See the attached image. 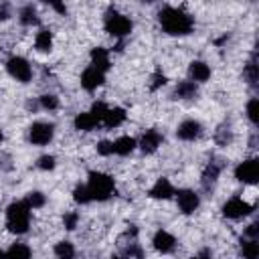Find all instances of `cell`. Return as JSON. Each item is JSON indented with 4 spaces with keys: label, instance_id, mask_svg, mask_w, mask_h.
Segmentation results:
<instances>
[{
    "label": "cell",
    "instance_id": "obj_11",
    "mask_svg": "<svg viewBox=\"0 0 259 259\" xmlns=\"http://www.w3.org/2000/svg\"><path fill=\"white\" fill-rule=\"evenodd\" d=\"M200 134H202V125H200L196 119H184V121L178 125V130H176V136H178L180 140H184V142H192V140H196Z\"/></svg>",
    "mask_w": 259,
    "mask_h": 259
},
{
    "label": "cell",
    "instance_id": "obj_32",
    "mask_svg": "<svg viewBox=\"0 0 259 259\" xmlns=\"http://www.w3.org/2000/svg\"><path fill=\"white\" fill-rule=\"evenodd\" d=\"M123 257H127V259H144V251L136 241H132L130 245L123 247Z\"/></svg>",
    "mask_w": 259,
    "mask_h": 259
},
{
    "label": "cell",
    "instance_id": "obj_27",
    "mask_svg": "<svg viewBox=\"0 0 259 259\" xmlns=\"http://www.w3.org/2000/svg\"><path fill=\"white\" fill-rule=\"evenodd\" d=\"M243 75H245V79H247V83H249V85H257V79H259V75H257V61H255V53L251 55L249 63L245 65V71H243Z\"/></svg>",
    "mask_w": 259,
    "mask_h": 259
},
{
    "label": "cell",
    "instance_id": "obj_12",
    "mask_svg": "<svg viewBox=\"0 0 259 259\" xmlns=\"http://www.w3.org/2000/svg\"><path fill=\"white\" fill-rule=\"evenodd\" d=\"M162 134L158 132V130H148L144 136H142V140H140V148H142V152L144 154H154L160 146H162Z\"/></svg>",
    "mask_w": 259,
    "mask_h": 259
},
{
    "label": "cell",
    "instance_id": "obj_36",
    "mask_svg": "<svg viewBox=\"0 0 259 259\" xmlns=\"http://www.w3.org/2000/svg\"><path fill=\"white\" fill-rule=\"evenodd\" d=\"M36 166L40 168V170H53L55 168V156H40L38 158V162H36Z\"/></svg>",
    "mask_w": 259,
    "mask_h": 259
},
{
    "label": "cell",
    "instance_id": "obj_19",
    "mask_svg": "<svg viewBox=\"0 0 259 259\" xmlns=\"http://www.w3.org/2000/svg\"><path fill=\"white\" fill-rule=\"evenodd\" d=\"M123 121H125V111H123L121 107H107V111H105L101 123H105L107 127H117V125H121Z\"/></svg>",
    "mask_w": 259,
    "mask_h": 259
},
{
    "label": "cell",
    "instance_id": "obj_14",
    "mask_svg": "<svg viewBox=\"0 0 259 259\" xmlns=\"http://www.w3.org/2000/svg\"><path fill=\"white\" fill-rule=\"evenodd\" d=\"M154 249L156 251H160V253H172L174 249H176V239L168 233V231H158L156 235H154Z\"/></svg>",
    "mask_w": 259,
    "mask_h": 259
},
{
    "label": "cell",
    "instance_id": "obj_16",
    "mask_svg": "<svg viewBox=\"0 0 259 259\" xmlns=\"http://www.w3.org/2000/svg\"><path fill=\"white\" fill-rule=\"evenodd\" d=\"M188 75L194 83H202L210 77V67L204 61H192L190 67H188Z\"/></svg>",
    "mask_w": 259,
    "mask_h": 259
},
{
    "label": "cell",
    "instance_id": "obj_25",
    "mask_svg": "<svg viewBox=\"0 0 259 259\" xmlns=\"http://www.w3.org/2000/svg\"><path fill=\"white\" fill-rule=\"evenodd\" d=\"M55 255H57V259H75V247H73V243L59 241L55 245Z\"/></svg>",
    "mask_w": 259,
    "mask_h": 259
},
{
    "label": "cell",
    "instance_id": "obj_5",
    "mask_svg": "<svg viewBox=\"0 0 259 259\" xmlns=\"http://www.w3.org/2000/svg\"><path fill=\"white\" fill-rule=\"evenodd\" d=\"M6 69H8V73H10L16 81H20V83L30 81V77H32V69H30L28 61H26L24 57H18V55H14V57H10V59L6 61Z\"/></svg>",
    "mask_w": 259,
    "mask_h": 259
},
{
    "label": "cell",
    "instance_id": "obj_10",
    "mask_svg": "<svg viewBox=\"0 0 259 259\" xmlns=\"http://www.w3.org/2000/svg\"><path fill=\"white\" fill-rule=\"evenodd\" d=\"M103 81H105V73H101V71L95 69V67L85 69L83 75H81V87H83L85 91H95L97 87L103 85Z\"/></svg>",
    "mask_w": 259,
    "mask_h": 259
},
{
    "label": "cell",
    "instance_id": "obj_28",
    "mask_svg": "<svg viewBox=\"0 0 259 259\" xmlns=\"http://www.w3.org/2000/svg\"><path fill=\"white\" fill-rule=\"evenodd\" d=\"M30 208H40L45 202H47V198H45V194L42 192H38V190H32V192H28L26 194V200H24Z\"/></svg>",
    "mask_w": 259,
    "mask_h": 259
},
{
    "label": "cell",
    "instance_id": "obj_3",
    "mask_svg": "<svg viewBox=\"0 0 259 259\" xmlns=\"http://www.w3.org/2000/svg\"><path fill=\"white\" fill-rule=\"evenodd\" d=\"M85 186L91 194V200H107L115 192L113 178L109 174H103V172H89V180Z\"/></svg>",
    "mask_w": 259,
    "mask_h": 259
},
{
    "label": "cell",
    "instance_id": "obj_39",
    "mask_svg": "<svg viewBox=\"0 0 259 259\" xmlns=\"http://www.w3.org/2000/svg\"><path fill=\"white\" fill-rule=\"evenodd\" d=\"M257 233H259V225H257V223H251V225L245 229V235H247L249 239H257Z\"/></svg>",
    "mask_w": 259,
    "mask_h": 259
},
{
    "label": "cell",
    "instance_id": "obj_44",
    "mask_svg": "<svg viewBox=\"0 0 259 259\" xmlns=\"http://www.w3.org/2000/svg\"><path fill=\"white\" fill-rule=\"evenodd\" d=\"M2 140H4V136H2V132H0V142H2Z\"/></svg>",
    "mask_w": 259,
    "mask_h": 259
},
{
    "label": "cell",
    "instance_id": "obj_31",
    "mask_svg": "<svg viewBox=\"0 0 259 259\" xmlns=\"http://www.w3.org/2000/svg\"><path fill=\"white\" fill-rule=\"evenodd\" d=\"M73 198H75V202H79V204H87V202H91V194H89V190H87L85 184L75 186V190H73Z\"/></svg>",
    "mask_w": 259,
    "mask_h": 259
},
{
    "label": "cell",
    "instance_id": "obj_2",
    "mask_svg": "<svg viewBox=\"0 0 259 259\" xmlns=\"http://www.w3.org/2000/svg\"><path fill=\"white\" fill-rule=\"evenodd\" d=\"M6 227L10 233L22 235L30 227V206L24 200H16L6 208Z\"/></svg>",
    "mask_w": 259,
    "mask_h": 259
},
{
    "label": "cell",
    "instance_id": "obj_9",
    "mask_svg": "<svg viewBox=\"0 0 259 259\" xmlns=\"http://www.w3.org/2000/svg\"><path fill=\"white\" fill-rule=\"evenodd\" d=\"M174 194H176V202H178V208H180L184 214H192V212L198 208V202H200V198H198V194H196L194 190L182 188V190H178V192H174Z\"/></svg>",
    "mask_w": 259,
    "mask_h": 259
},
{
    "label": "cell",
    "instance_id": "obj_17",
    "mask_svg": "<svg viewBox=\"0 0 259 259\" xmlns=\"http://www.w3.org/2000/svg\"><path fill=\"white\" fill-rule=\"evenodd\" d=\"M174 194V186L168 178H158L156 184L150 188V196L152 198H170Z\"/></svg>",
    "mask_w": 259,
    "mask_h": 259
},
{
    "label": "cell",
    "instance_id": "obj_24",
    "mask_svg": "<svg viewBox=\"0 0 259 259\" xmlns=\"http://www.w3.org/2000/svg\"><path fill=\"white\" fill-rule=\"evenodd\" d=\"M18 16H20V22H22L24 26H34V24H38V12H36V8H34L32 4L22 6L20 12H18Z\"/></svg>",
    "mask_w": 259,
    "mask_h": 259
},
{
    "label": "cell",
    "instance_id": "obj_35",
    "mask_svg": "<svg viewBox=\"0 0 259 259\" xmlns=\"http://www.w3.org/2000/svg\"><path fill=\"white\" fill-rule=\"evenodd\" d=\"M97 154H101V156H111V154H113V142L101 140V142L97 144Z\"/></svg>",
    "mask_w": 259,
    "mask_h": 259
},
{
    "label": "cell",
    "instance_id": "obj_45",
    "mask_svg": "<svg viewBox=\"0 0 259 259\" xmlns=\"http://www.w3.org/2000/svg\"><path fill=\"white\" fill-rule=\"evenodd\" d=\"M113 259H119V257H113Z\"/></svg>",
    "mask_w": 259,
    "mask_h": 259
},
{
    "label": "cell",
    "instance_id": "obj_30",
    "mask_svg": "<svg viewBox=\"0 0 259 259\" xmlns=\"http://www.w3.org/2000/svg\"><path fill=\"white\" fill-rule=\"evenodd\" d=\"M247 117H249V121H251L253 125L259 123V99H257V97H253V99L247 103Z\"/></svg>",
    "mask_w": 259,
    "mask_h": 259
},
{
    "label": "cell",
    "instance_id": "obj_13",
    "mask_svg": "<svg viewBox=\"0 0 259 259\" xmlns=\"http://www.w3.org/2000/svg\"><path fill=\"white\" fill-rule=\"evenodd\" d=\"M223 168H225L223 160H210V162L206 164V168H204V172H202V186H204L206 190L212 188V184L217 182V178H219V174L223 172Z\"/></svg>",
    "mask_w": 259,
    "mask_h": 259
},
{
    "label": "cell",
    "instance_id": "obj_7",
    "mask_svg": "<svg viewBox=\"0 0 259 259\" xmlns=\"http://www.w3.org/2000/svg\"><path fill=\"white\" fill-rule=\"evenodd\" d=\"M235 178L239 182H245V184H255L259 180V162L255 158H249V160L241 162L235 168Z\"/></svg>",
    "mask_w": 259,
    "mask_h": 259
},
{
    "label": "cell",
    "instance_id": "obj_23",
    "mask_svg": "<svg viewBox=\"0 0 259 259\" xmlns=\"http://www.w3.org/2000/svg\"><path fill=\"white\" fill-rule=\"evenodd\" d=\"M34 47H36V51H40V53H49L51 47H53V32L47 30V28L38 30V32H36V38H34Z\"/></svg>",
    "mask_w": 259,
    "mask_h": 259
},
{
    "label": "cell",
    "instance_id": "obj_26",
    "mask_svg": "<svg viewBox=\"0 0 259 259\" xmlns=\"http://www.w3.org/2000/svg\"><path fill=\"white\" fill-rule=\"evenodd\" d=\"M241 253H243L245 259H257V255H259V243H257V239L243 241L241 243Z\"/></svg>",
    "mask_w": 259,
    "mask_h": 259
},
{
    "label": "cell",
    "instance_id": "obj_40",
    "mask_svg": "<svg viewBox=\"0 0 259 259\" xmlns=\"http://www.w3.org/2000/svg\"><path fill=\"white\" fill-rule=\"evenodd\" d=\"M10 16H12L10 6H8V4H0V20H8Z\"/></svg>",
    "mask_w": 259,
    "mask_h": 259
},
{
    "label": "cell",
    "instance_id": "obj_4",
    "mask_svg": "<svg viewBox=\"0 0 259 259\" xmlns=\"http://www.w3.org/2000/svg\"><path fill=\"white\" fill-rule=\"evenodd\" d=\"M103 26H105V32H109L111 36H115V38H123V36H127L130 32H132V20L125 16V14H121L119 10H115L113 6H109L107 10H105V18H103Z\"/></svg>",
    "mask_w": 259,
    "mask_h": 259
},
{
    "label": "cell",
    "instance_id": "obj_1",
    "mask_svg": "<svg viewBox=\"0 0 259 259\" xmlns=\"http://www.w3.org/2000/svg\"><path fill=\"white\" fill-rule=\"evenodd\" d=\"M158 20H160V26L164 28V32H168L172 36H184L194 26V18L188 12H184L182 8H174V6L162 8L158 14Z\"/></svg>",
    "mask_w": 259,
    "mask_h": 259
},
{
    "label": "cell",
    "instance_id": "obj_18",
    "mask_svg": "<svg viewBox=\"0 0 259 259\" xmlns=\"http://www.w3.org/2000/svg\"><path fill=\"white\" fill-rule=\"evenodd\" d=\"M176 99H194L198 95V87L194 81H180L176 87H174V93H172Z\"/></svg>",
    "mask_w": 259,
    "mask_h": 259
},
{
    "label": "cell",
    "instance_id": "obj_42",
    "mask_svg": "<svg viewBox=\"0 0 259 259\" xmlns=\"http://www.w3.org/2000/svg\"><path fill=\"white\" fill-rule=\"evenodd\" d=\"M190 259H212V257H210V253H200V255H194Z\"/></svg>",
    "mask_w": 259,
    "mask_h": 259
},
{
    "label": "cell",
    "instance_id": "obj_22",
    "mask_svg": "<svg viewBox=\"0 0 259 259\" xmlns=\"http://www.w3.org/2000/svg\"><path fill=\"white\" fill-rule=\"evenodd\" d=\"M30 247L24 243H14L10 245V249L4 253V259H30Z\"/></svg>",
    "mask_w": 259,
    "mask_h": 259
},
{
    "label": "cell",
    "instance_id": "obj_38",
    "mask_svg": "<svg viewBox=\"0 0 259 259\" xmlns=\"http://www.w3.org/2000/svg\"><path fill=\"white\" fill-rule=\"evenodd\" d=\"M162 85H166V75L160 73V71H156V73L152 75V85H150V89L156 91V89H160Z\"/></svg>",
    "mask_w": 259,
    "mask_h": 259
},
{
    "label": "cell",
    "instance_id": "obj_8",
    "mask_svg": "<svg viewBox=\"0 0 259 259\" xmlns=\"http://www.w3.org/2000/svg\"><path fill=\"white\" fill-rule=\"evenodd\" d=\"M251 212H253V206L249 202H245L243 198H239V196H233L223 204V214L227 219H243Z\"/></svg>",
    "mask_w": 259,
    "mask_h": 259
},
{
    "label": "cell",
    "instance_id": "obj_20",
    "mask_svg": "<svg viewBox=\"0 0 259 259\" xmlns=\"http://www.w3.org/2000/svg\"><path fill=\"white\" fill-rule=\"evenodd\" d=\"M73 123H75V130H79V132H91V130H95V127L99 125V121H97L89 111L79 113Z\"/></svg>",
    "mask_w": 259,
    "mask_h": 259
},
{
    "label": "cell",
    "instance_id": "obj_33",
    "mask_svg": "<svg viewBox=\"0 0 259 259\" xmlns=\"http://www.w3.org/2000/svg\"><path fill=\"white\" fill-rule=\"evenodd\" d=\"M214 140H217L219 146H227V144L233 140V134H231L229 127H219L217 134H214Z\"/></svg>",
    "mask_w": 259,
    "mask_h": 259
},
{
    "label": "cell",
    "instance_id": "obj_29",
    "mask_svg": "<svg viewBox=\"0 0 259 259\" xmlns=\"http://www.w3.org/2000/svg\"><path fill=\"white\" fill-rule=\"evenodd\" d=\"M38 103H40V107H42V109L53 111V109H57V107H59V97H57V95H53V93H45V95H40V97H38Z\"/></svg>",
    "mask_w": 259,
    "mask_h": 259
},
{
    "label": "cell",
    "instance_id": "obj_37",
    "mask_svg": "<svg viewBox=\"0 0 259 259\" xmlns=\"http://www.w3.org/2000/svg\"><path fill=\"white\" fill-rule=\"evenodd\" d=\"M63 223H65V229L73 231V229L77 227V223H79V212H67V214L63 217Z\"/></svg>",
    "mask_w": 259,
    "mask_h": 259
},
{
    "label": "cell",
    "instance_id": "obj_21",
    "mask_svg": "<svg viewBox=\"0 0 259 259\" xmlns=\"http://www.w3.org/2000/svg\"><path fill=\"white\" fill-rule=\"evenodd\" d=\"M136 150V140L130 138V136H121L113 142V154H119V156H127Z\"/></svg>",
    "mask_w": 259,
    "mask_h": 259
},
{
    "label": "cell",
    "instance_id": "obj_43",
    "mask_svg": "<svg viewBox=\"0 0 259 259\" xmlns=\"http://www.w3.org/2000/svg\"><path fill=\"white\" fill-rule=\"evenodd\" d=\"M0 259H4V251L2 249H0Z\"/></svg>",
    "mask_w": 259,
    "mask_h": 259
},
{
    "label": "cell",
    "instance_id": "obj_41",
    "mask_svg": "<svg viewBox=\"0 0 259 259\" xmlns=\"http://www.w3.org/2000/svg\"><path fill=\"white\" fill-rule=\"evenodd\" d=\"M51 6H53L59 14H65V12H67V6H65V4H61V2H51Z\"/></svg>",
    "mask_w": 259,
    "mask_h": 259
},
{
    "label": "cell",
    "instance_id": "obj_34",
    "mask_svg": "<svg viewBox=\"0 0 259 259\" xmlns=\"http://www.w3.org/2000/svg\"><path fill=\"white\" fill-rule=\"evenodd\" d=\"M105 111H107V105H105L103 101H97V103H93V107H91V111H89V113H91V115L101 123V121H103Z\"/></svg>",
    "mask_w": 259,
    "mask_h": 259
},
{
    "label": "cell",
    "instance_id": "obj_6",
    "mask_svg": "<svg viewBox=\"0 0 259 259\" xmlns=\"http://www.w3.org/2000/svg\"><path fill=\"white\" fill-rule=\"evenodd\" d=\"M53 134H55V127L53 123H45V121H34L30 127H28V140L34 144V146H45L53 140Z\"/></svg>",
    "mask_w": 259,
    "mask_h": 259
},
{
    "label": "cell",
    "instance_id": "obj_15",
    "mask_svg": "<svg viewBox=\"0 0 259 259\" xmlns=\"http://www.w3.org/2000/svg\"><path fill=\"white\" fill-rule=\"evenodd\" d=\"M91 67H95L101 73H105L109 69V51L103 49V47L91 49Z\"/></svg>",
    "mask_w": 259,
    "mask_h": 259
}]
</instances>
